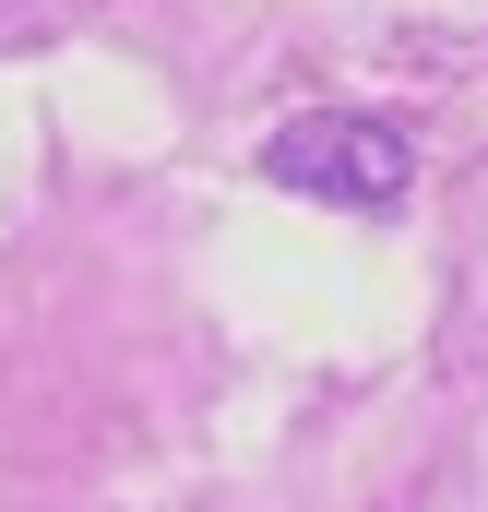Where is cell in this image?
<instances>
[{
    "instance_id": "6da1fadb",
    "label": "cell",
    "mask_w": 488,
    "mask_h": 512,
    "mask_svg": "<svg viewBox=\"0 0 488 512\" xmlns=\"http://www.w3.org/2000/svg\"><path fill=\"white\" fill-rule=\"evenodd\" d=\"M250 167L274 191H298V203H334V215H381V203L417 191V143L381 108H298L286 131H262Z\"/></svg>"
}]
</instances>
